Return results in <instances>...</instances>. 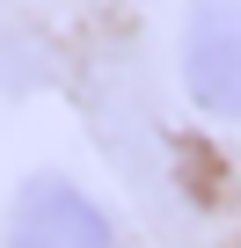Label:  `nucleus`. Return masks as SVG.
I'll use <instances>...</instances> for the list:
<instances>
[{
  "label": "nucleus",
  "instance_id": "1",
  "mask_svg": "<svg viewBox=\"0 0 241 248\" xmlns=\"http://www.w3.org/2000/svg\"><path fill=\"white\" fill-rule=\"evenodd\" d=\"M176 59H183V95L205 117L241 124V0H190Z\"/></svg>",
  "mask_w": 241,
  "mask_h": 248
},
{
  "label": "nucleus",
  "instance_id": "2",
  "mask_svg": "<svg viewBox=\"0 0 241 248\" xmlns=\"http://www.w3.org/2000/svg\"><path fill=\"white\" fill-rule=\"evenodd\" d=\"M8 248H117V226L80 183L30 175L8 197Z\"/></svg>",
  "mask_w": 241,
  "mask_h": 248
}]
</instances>
